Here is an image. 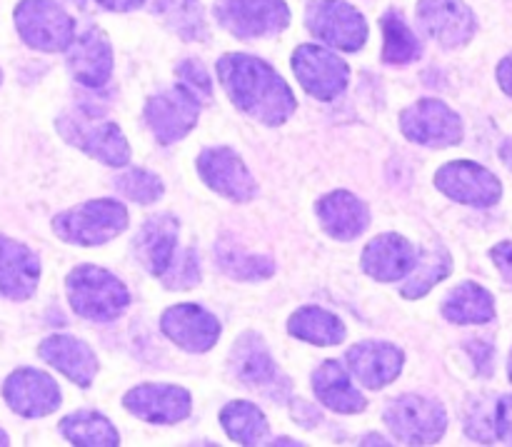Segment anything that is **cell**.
<instances>
[{"instance_id":"6da1fadb","label":"cell","mask_w":512,"mask_h":447,"mask_svg":"<svg viewBox=\"0 0 512 447\" xmlns=\"http://www.w3.org/2000/svg\"><path fill=\"white\" fill-rule=\"evenodd\" d=\"M218 78L238 110L265 125H283L298 108L293 90L278 70L253 55H223Z\"/></svg>"},{"instance_id":"7a4b0ae2","label":"cell","mask_w":512,"mask_h":447,"mask_svg":"<svg viewBox=\"0 0 512 447\" xmlns=\"http://www.w3.org/2000/svg\"><path fill=\"white\" fill-rule=\"evenodd\" d=\"M70 308L85 320L110 323L130 303V293L113 273L98 265H78L65 280Z\"/></svg>"},{"instance_id":"3957f363","label":"cell","mask_w":512,"mask_h":447,"mask_svg":"<svg viewBox=\"0 0 512 447\" xmlns=\"http://www.w3.org/2000/svg\"><path fill=\"white\" fill-rule=\"evenodd\" d=\"M58 130L70 145L105 165H128L130 145L118 123L100 118L95 110L73 108L58 118Z\"/></svg>"},{"instance_id":"277c9868","label":"cell","mask_w":512,"mask_h":447,"mask_svg":"<svg viewBox=\"0 0 512 447\" xmlns=\"http://www.w3.org/2000/svg\"><path fill=\"white\" fill-rule=\"evenodd\" d=\"M128 228V210L118 200H88L53 218V233L70 245H103Z\"/></svg>"},{"instance_id":"5b68a950","label":"cell","mask_w":512,"mask_h":447,"mask_svg":"<svg viewBox=\"0 0 512 447\" xmlns=\"http://www.w3.org/2000/svg\"><path fill=\"white\" fill-rule=\"evenodd\" d=\"M15 28L25 45L43 53L68 50L75 40V20L55 0H20Z\"/></svg>"},{"instance_id":"8992f818","label":"cell","mask_w":512,"mask_h":447,"mask_svg":"<svg viewBox=\"0 0 512 447\" xmlns=\"http://www.w3.org/2000/svg\"><path fill=\"white\" fill-rule=\"evenodd\" d=\"M385 423L403 443L433 445L445 435L448 415L438 400L403 395L385 408Z\"/></svg>"},{"instance_id":"52a82bcc","label":"cell","mask_w":512,"mask_h":447,"mask_svg":"<svg viewBox=\"0 0 512 447\" xmlns=\"http://www.w3.org/2000/svg\"><path fill=\"white\" fill-rule=\"evenodd\" d=\"M215 18L235 38L253 40L275 35L290 23L285 0H218Z\"/></svg>"},{"instance_id":"ba28073f","label":"cell","mask_w":512,"mask_h":447,"mask_svg":"<svg viewBox=\"0 0 512 447\" xmlns=\"http://www.w3.org/2000/svg\"><path fill=\"white\" fill-rule=\"evenodd\" d=\"M400 130L413 143L425 148H450L463 140V120L443 100L425 98L400 115Z\"/></svg>"},{"instance_id":"9c48e42d","label":"cell","mask_w":512,"mask_h":447,"mask_svg":"<svg viewBox=\"0 0 512 447\" xmlns=\"http://www.w3.org/2000/svg\"><path fill=\"white\" fill-rule=\"evenodd\" d=\"M305 23L320 40L348 53L360 50L368 40L365 18L345 0H315L308 5Z\"/></svg>"},{"instance_id":"30bf717a","label":"cell","mask_w":512,"mask_h":447,"mask_svg":"<svg viewBox=\"0 0 512 447\" xmlns=\"http://www.w3.org/2000/svg\"><path fill=\"white\" fill-rule=\"evenodd\" d=\"M200 115L198 95L183 83L163 90L145 105V123L160 143H175L195 128Z\"/></svg>"},{"instance_id":"8fae6325","label":"cell","mask_w":512,"mask_h":447,"mask_svg":"<svg viewBox=\"0 0 512 447\" xmlns=\"http://www.w3.org/2000/svg\"><path fill=\"white\" fill-rule=\"evenodd\" d=\"M3 400L20 418H45L63 403L60 388L48 373L35 368H18L5 378Z\"/></svg>"},{"instance_id":"7c38bea8","label":"cell","mask_w":512,"mask_h":447,"mask_svg":"<svg viewBox=\"0 0 512 447\" xmlns=\"http://www.w3.org/2000/svg\"><path fill=\"white\" fill-rule=\"evenodd\" d=\"M435 185L443 195L458 203L473 205V208H490L503 195V185L483 165L473 160H458L448 163L435 175Z\"/></svg>"},{"instance_id":"4fadbf2b","label":"cell","mask_w":512,"mask_h":447,"mask_svg":"<svg viewBox=\"0 0 512 447\" xmlns=\"http://www.w3.org/2000/svg\"><path fill=\"white\" fill-rule=\"evenodd\" d=\"M293 70L300 85L318 100H333L345 90L350 68L343 58L320 45H300L293 53Z\"/></svg>"},{"instance_id":"5bb4252c","label":"cell","mask_w":512,"mask_h":447,"mask_svg":"<svg viewBox=\"0 0 512 447\" xmlns=\"http://www.w3.org/2000/svg\"><path fill=\"white\" fill-rule=\"evenodd\" d=\"M198 173L215 193L223 198L248 203L258 193V183L253 180L250 170L240 160L238 153L230 148H208L198 155Z\"/></svg>"},{"instance_id":"9a60e30c","label":"cell","mask_w":512,"mask_h":447,"mask_svg":"<svg viewBox=\"0 0 512 447\" xmlns=\"http://www.w3.org/2000/svg\"><path fill=\"white\" fill-rule=\"evenodd\" d=\"M418 20L425 33L445 48H460L475 35V15L463 0H418Z\"/></svg>"},{"instance_id":"2e32d148","label":"cell","mask_w":512,"mask_h":447,"mask_svg":"<svg viewBox=\"0 0 512 447\" xmlns=\"http://www.w3.org/2000/svg\"><path fill=\"white\" fill-rule=\"evenodd\" d=\"M160 330L188 353H208L220 338L218 318L200 305L190 303L165 310L160 318Z\"/></svg>"},{"instance_id":"e0dca14e","label":"cell","mask_w":512,"mask_h":447,"mask_svg":"<svg viewBox=\"0 0 512 447\" xmlns=\"http://www.w3.org/2000/svg\"><path fill=\"white\" fill-rule=\"evenodd\" d=\"M123 405L140 420L160 425L180 423L190 415L193 400L188 390L178 385H138L123 398Z\"/></svg>"},{"instance_id":"ac0fdd59","label":"cell","mask_w":512,"mask_h":447,"mask_svg":"<svg viewBox=\"0 0 512 447\" xmlns=\"http://www.w3.org/2000/svg\"><path fill=\"white\" fill-rule=\"evenodd\" d=\"M178 230L180 223L173 215H150L143 223V228L138 230L133 240L135 258L140 260L145 270L155 278H163L168 273L170 263L175 258V250H178Z\"/></svg>"},{"instance_id":"d6986e66","label":"cell","mask_w":512,"mask_h":447,"mask_svg":"<svg viewBox=\"0 0 512 447\" xmlns=\"http://www.w3.org/2000/svg\"><path fill=\"white\" fill-rule=\"evenodd\" d=\"M345 360L365 388L380 390L398 378L405 358L398 345L383 343V340H365V343L353 345Z\"/></svg>"},{"instance_id":"ffe728a7","label":"cell","mask_w":512,"mask_h":447,"mask_svg":"<svg viewBox=\"0 0 512 447\" xmlns=\"http://www.w3.org/2000/svg\"><path fill=\"white\" fill-rule=\"evenodd\" d=\"M40 283V260L20 240L0 235V293L10 300H30Z\"/></svg>"},{"instance_id":"44dd1931","label":"cell","mask_w":512,"mask_h":447,"mask_svg":"<svg viewBox=\"0 0 512 447\" xmlns=\"http://www.w3.org/2000/svg\"><path fill=\"white\" fill-rule=\"evenodd\" d=\"M230 370L240 383L250 385V388L265 390L270 400H278V383L280 378L278 365L270 358L268 348L258 335H243L235 340L233 353H230Z\"/></svg>"},{"instance_id":"7402d4cb","label":"cell","mask_w":512,"mask_h":447,"mask_svg":"<svg viewBox=\"0 0 512 447\" xmlns=\"http://www.w3.org/2000/svg\"><path fill=\"white\" fill-rule=\"evenodd\" d=\"M418 250L410 240L388 233L370 240L363 250V270L375 280L393 283V280L408 278L418 265Z\"/></svg>"},{"instance_id":"603a6c76","label":"cell","mask_w":512,"mask_h":447,"mask_svg":"<svg viewBox=\"0 0 512 447\" xmlns=\"http://www.w3.org/2000/svg\"><path fill=\"white\" fill-rule=\"evenodd\" d=\"M40 360L53 365L58 373H63L70 383L88 388L98 375V358L90 350L88 343L70 335H50L38 345Z\"/></svg>"},{"instance_id":"cb8c5ba5","label":"cell","mask_w":512,"mask_h":447,"mask_svg":"<svg viewBox=\"0 0 512 447\" xmlns=\"http://www.w3.org/2000/svg\"><path fill=\"white\" fill-rule=\"evenodd\" d=\"M68 68L78 83L100 88L113 73V48L103 30L90 28L68 48Z\"/></svg>"},{"instance_id":"d4e9b609","label":"cell","mask_w":512,"mask_h":447,"mask_svg":"<svg viewBox=\"0 0 512 447\" xmlns=\"http://www.w3.org/2000/svg\"><path fill=\"white\" fill-rule=\"evenodd\" d=\"M320 225L328 235L338 240H353L368 228L370 213L360 198H355L348 190H335V193L325 195L315 205Z\"/></svg>"},{"instance_id":"484cf974","label":"cell","mask_w":512,"mask_h":447,"mask_svg":"<svg viewBox=\"0 0 512 447\" xmlns=\"http://www.w3.org/2000/svg\"><path fill=\"white\" fill-rule=\"evenodd\" d=\"M313 390L323 405L343 415H355L365 410V398L350 383L348 373L338 360H325L313 375Z\"/></svg>"},{"instance_id":"4316f807","label":"cell","mask_w":512,"mask_h":447,"mask_svg":"<svg viewBox=\"0 0 512 447\" xmlns=\"http://www.w3.org/2000/svg\"><path fill=\"white\" fill-rule=\"evenodd\" d=\"M443 315L450 323L458 325H483L495 318L493 295L478 283H460L453 293L445 298Z\"/></svg>"},{"instance_id":"83f0119b","label":"cell","mask_w":512,"mask_h":447,"mask_svg":"<svg viewBox=\"0 0 512 447\" xmlns=\"http://www.w3.org/2000/svg\"><path fill=\"white\" fill-rule=\"evenodd\" d=\"M288 330L295 338L305 340V343L313 345H338L345 340V325L338 315L328 313L323 308H300L298 313L290 318Z\"/></svg>"},{"instance_id":"f1b7e54d","label":"cell","mask_w":512,"mask_h":447,"mask_svg":"<svg viewBox=\"0 0 512 447\" xmlns=\"http://www.w3.org/2000/svg\"><path fill=\"white\" fill-rule=\"evenodd\" d=\"M60 435L80 447H115L120 445L118 430L100 413H73L60 420Z\"/></svg>"},{"instance_id":"f546056e","label":"cell","mask_w":512,"mask_h":447,"mask_svg":"<svg viewBox=\"0 0 512 447\" xmlns=\"http://www.w3.org/2000/svg\"><path fill=\"white\" fill-rule=\"evenodd\" d=\"M220 423H223L225 433L240 445H258L268 435V420H265L263 410L245 400L225 405L220 413Z\"/></svg>"},{"instance_id":"4dcf8cb0","label":"cell","mask_w":512,"mask_h":447,"mask_svg":"<svg viewBox=\"0 0 512 447\" xmlns=\"http://www.w3.org/2000/svg\"><path fill=\"white\" fill-rule=\"evenodd\" d=\"M453 270V258L445 248L440 245H433V248L423 250L418 258V265L410 273L408 283L400 288L403 298H423L433 285H438L440 280H445Z\"/></svg>"},{"instance_id":"1f68e13d","label":"cell","mask_w":512,"mask_h":447,"mask_svg":"<svg viewBox=\"0 0 512 447\" xmlns=\"http://www.w3.org/2000/svg\"><path fill=\"white\" fill-rule=\"evenodd\" d=\"M215 255H218V263L230 278L238 280H263L270 278L275 273V263L263 255L245 253L243 248H235L233 243H220L215 245Z\"/></svg>"},{"instance_id":"d6a6232c","label":"cell","mask_w":512,"mask_h":447,"mask_svg":"<svg viewBox=\"0 0 512 447\" xmlns=\"http://www.w3.org/2000/svg\"><path fill=\"white\" fill-rule=\"evenodd\" d=\"M383 35H385V48L383 60L393 65H405L420 55V43L415 38L413 30L403 23V18L395 13H385L383 20Z\"/></svg>"},{"instance_id":"836d02e7","label":"cell","mask_w":512,"mask_h":447,"mask_svg":"<svg viewBox=\"0 0 512 447\" xmlns=\"http://www.w3.org/2000/svg\"><path fill=\"white\" fill-rule=\"evenodd\" d=\"M115 190H118L123 198L133 200V203L150 205L155 200H160L163 195V180L158 175L148 173V170H128V173L118 175L115 180Z\"/></svg>"},{"instance_id":"e575fe53","label":"cell","mask_w":512,"mask_h":447,"mask_svg":"<svg viewBox=\"0 0 512 447\" xmlns=\"http://www.w3.org/2000/svg\"><path fill=\"white\" fill-rule=\"evenodd\" d=\"M165 288L170 290H190L200 283V260L193 248H185L183 253H175L168 273L163 275Z\"/></svg>"},{"instance_id":"d590c367","label":"cell","mask_w":512,"mask_h":447,"mask_svg":"<svg viewBox=\"0 0 512 447\" xmlns=\"http://www.w3.org/2000/svg\"><path fill=\"white\" fill-rule=\"evenodd\" d=\"M178 75L183 78L185 88L193 90L198 98H210V95H213V83H210L208 73H205L203 65L195 63V60H183V63L178 65Z\"/></svg>"},{"instance_id":"8d00e7d4","label":"cell","mask_w":512,"mask_h":447,"mask_svg":"<svg viewBox=\"0 0 512 447\" xmlns=\"http://www.w3.org/2000/svg\"><path fill=\"white\" fill-rule=\"evenodd\" d=\"M493 425H495V438L512 445V395H503V398L495 400Z\"/></svg>"},{"instance_id":"74e56055","label":"cell","mask_w":512,"mask_h":447,"mask_svg":"<svg viewBox=\"0 0 512 447\" xmlns=\"http://www.w3.org/2000/svg\"><path fill=\"white\" fill-rule=\"evenodd\" d=\"M468 350L475 355V363H478L480 373L488 375L490 368H493V345L485 343V340H478V343H470Z\"/></svg>"},{"instance_id":"f35d334b","label":"cell","mask_w":512,"mask_h":447,"mask_svg":"<svg viewBox=\"0 0 512 447\" xmlns=\"http://www.w3.org/2000/svg\"><path fill=\"white\" fill-rule=\"evenodd\" d=\"M493 260L500 268L503 278L512 283V243H500L493 248Z\"/></svg>"},{"instance_id":"ab89813d","label":"cell","mask_w":512,"mask_h":447,"mask_svg":"<svg viewBox=\"0 0 512 447\" xmlns=\"http://www.w3.org/2000/svg\"><path fill=\"white\" fill-rule=\"evenodd\" d=\"M498 83L512 98V58H505L503 63L498 65Z\"/></svg>"},{"instance_id":"60d3db41","label":"cell","mask_w":512,"mask_h":447,"mask_svg":"<svg viewBox=\"0 0 512 447\" xmlns=\"http://www.w3.org/2000/svg\"><path fill=\"white\" fill-rule=\"evenodd\" d=\"M103 8L115 10V13H125V10H135L145 3V0H98Z\"/></svg>"},{"instance_id":"b9f144b4","label":"cell","mask_w":512,"mask_h":447,"mask_svg":"<svg viewBox=\"0 0 512 447\" xmlns=\"http://www.w3.org/2000/svg\"><path fill=\"white\" fill-rule=\"evenodd\" d=\"M500 158H503V163L512 170V138L503 143V148H500Z\"/></svg>"},{"instance_id":"7bdbcfd3","label":"cell","mask_w":512,"mask_h":447,"mask_svg":"<svg viewBox=\"0 0 512 447\" xmlns=\"http://www.w3.org/2000/svg\"><path fill=\"white\" fill-rule=\"evenodd\" d=\"M5 445H10V438L5 430H0V447H5Z\"/></svg>"},{"instance_id":"ee69618b","label":"cell","mask_w":512,"mask_h":447,"mask_svg":"<svg viewBox=\"0 0 512 447\" xmlns=\"http://www.w3.org/2000/svg\"><path fill=\"white\" fill-rule=\"evenodd\" d=\"M70 3H75L78 8H85V5H88V0H70Z\"/></svg>"},{"instance_id":"f6af8a7d","label":"cell","mask_w":512,"mask_h":447,"mask_svg":"<svg viewBox=\"0 0 512 447\" xmlns=\"http://www.w3.org/2000/svg\"><path fill=\"white\" fill-rule=\"evenodd\" d=\"M508 373H510V380H512V353H510V360H508Z\"/></svg>"},{"instance_id":"bcb514c9","label":"cell","mask_w":512,"mask_h":447,"mask_svg":"<svg viewBox=\"0 0 512 447\" xmlns=\"http://www.w3.org/2000/svg\"><path fill=\"white\" fill-rule=\"evenodd\" d=\"M0 83H3V70H0Z\"/></svg>"}]
</instances>
